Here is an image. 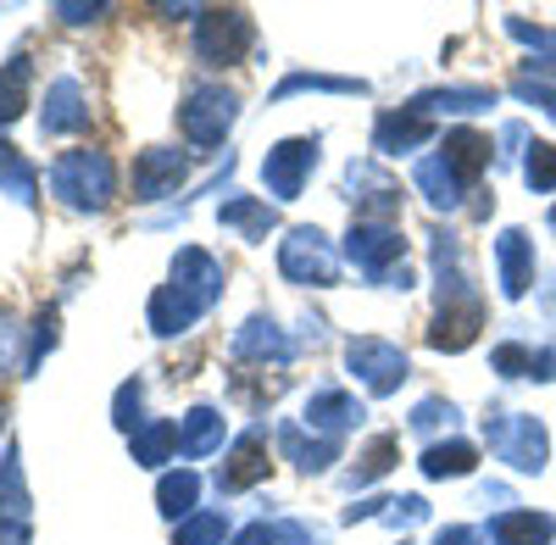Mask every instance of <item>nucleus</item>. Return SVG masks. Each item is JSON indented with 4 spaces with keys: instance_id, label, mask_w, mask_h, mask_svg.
Masks as SVG:
<instances>
[{
    "instance_id": "23",
    "label": "nucleus",
    "mask_w": 556,
    "mask_h": 545,
    "mask_svg": "<svg viewBox=\"0 0 556 545\" xmlns=\"http://www.w3.org/2000/svg\"><path fill=\"white\" fill-rule=\"evenodd\" d=\"M417 185L429 190V201H434V206H456V178L445 173V162H440V156L417 167Z\"/></svg>"
},
{
    "instance_id": "13",
    "label": "nucleus",
    "mask_w": 556,
    "mask_h": 545,
    "mask_svg": "<svg viewBox=\"0 0 556 545\" xmlns=\"http://www.w3.org/2000/svg\"><path fill=\"white\" fill-rule=\"evenodd\" d=\"M267 473V440L262 434H245L235 451H228V468L217 473V484L223 490H245V484H256Z\"/></svg>"
},
{
    "instance_id": "28",
    "label": "nucleus",
    "mask_w": 556,
    "mask_h": 545,
    "mask_svg": "<svg viewBox=\"0 0 556 545\" xmlns=\"http://www.w3.org/2000/svg\"><path fill=\"white\" fill-rule=\"evenodd\" d=\"M0 178L12 185V195H17V201H28V195H34V173L17 162V151H12V145H0Z\"/></svg>"
},
{
    "instance_id": "21",
    "label": "nucleus",
    "mask_w": 556,
    "mask_h": 545,
    "mask_svg": "<svg viewBox=\"0 0 556 545\" xmlns=\"http://www.w3.org/2000/svg\"><path fill=\"white\" fill-rule=\"evenodd\" d=\"M306 418H312V423H323V429H340V423L362 418V406H356L351 395H334V390H329V395H317V401L306 406Z\"/></svg>"
},
{
    "instance_id": "32",
    "label": "nucleus",
    "mask_w": 556,
    "mask_h": 545,
    "mask_svg": "<svg viewBox=\"0 0 556 545\" xmlns=\"http://www.w3.org/2000/svg\"><path fill=\"white\" fill-rule=\"evenodd\" d=\"M0 423H7V406H0Z\"/></svg>"
},
{
    "instance_id": "31",
    "label": "nucleus",
    "mask_w": 556,
    "mask_h": 545,
    "mask_svg": "<svg viewBox=\"0 0 556 545\" xmlns=\"http://www.w3.org/2000/svg\"><path fill=\"white\" fill-rule=\"evenodd\" d=\"M434 545H479V534H473V529H445Z\"/></svg>"
},
{
    "instance_id": "6",
    "label": "nucleus",
    "mask_w": 556,
    "mask_h": 545,
    "mask_svg": "<svg viewBox=\"0 0 556 545\" xmlns=\"http://www.w3.org/2000/svg\"><path fill=\"white\" fill-rule=\"evenodd\" d=\"M317 162V140H285L278 151H267L262 162V185L278 195V201H295L301 185H306V167Z\"/></svg>"
},
{
    "instance_id": "22",
    "label": "nucleus",
    "mask_w": 556,
    "mask_h": 545,
    "mask_svg": "<svg viewBox=\"0 0 556 545\" xmlns=\"http://www.w3.org/2000/svg\"><path fill=\"white\" fill-rule=\"evenodd\" d=\"M424 134H429L424 112H417V117H384V123H379V151H395V140H401V145H417Z\"/></svg>"
},
{
    "instance_id": "25",
    "label": "nucleus",
    "mask_w": 556,
    "mask_h": 545,
    "mask_svg": "<svg viewBox=\"0 0 556 545\" xmlns=\"http://www.w3.org/2000/svg\"><path fill=\"white\" fill-rule=\"evenodd\" d=\"M523 178L534 190H556V145H534L523 162Z\"/></svg>"
},
{
    "instance_id": "16",
    "label": "nucleus",
    "mask_w": 556,
    "mask_h": 545,
    "mask_svg": "<svg viewBox=\"0 0 556 545\" xmlns=\"http://www.w3.org/2000/svg\"><path fill=\"white\" fill-rule=\"evenodd\" d=\"M223 440V418L212 413V406H195L190 418H184V434H178V451L184 457H206V451Z\"/></svg>"
},
{
    "instance_id": "15",
    "label": "nucleus",
    "mask_w": 556,
    "mask_h": 545,
    "mask_svg": "<svg viewBox=\"0 0 556 545\" xmlns=\"http://www.w3.org/2000/svg\"><path fill=\"white\" fill-rule=\"evenodd\" d=\"M490 534H495V545H551L556 540V523L540 518V512H506Z\"/></svg>"
},
{
    "instance_id": "14",
    "label": "nucleus",
    "mask_w": 556,
    "mask_h": 545,
    "mask_svg": "<svg viewBox=\"0 0 556 545\" xmlns=\"http://www.w3.org/2000/svg\"><path fill=\"white\" fill-rule=\"evenodd\" d=\"M529 284H534L529 235H523V229H506V235H501V290H506V295H523Z\"/></svg>"
},
{
    "instance_id": "30",
    "label": "nucleus",
    "mask_w": 556,
    "mask_h": 545,
    "mask_svg": "<svg viewBox=\"0 0 556 545\" xmlns=\"http://www.w3.org/2000/svg\"><path fill=\"white\" fill-rule=\"evenodd\" d=\"M235 545H278V534H273L267 523H251V529H245V534H240Z\"/></svg>"
},
{
    "instance_id": "27",
    "label": "nucleus",
    "mask_w": 556,
    "mask_h": 545,
    "mask_svg": "<svg viewBox=\"0 0 556 545\" xmlns=\"http://www.w3.org/2000/svg\"><path fill=\"white\" fill-rule=\"evenodd\" d=\"M390 457H395V440H390V434H379L374 445L362 451V468H356V484H367V479H379V473L390 468Z\"/></svg>"
},
{
    "instance_id": "1",
    "label": "nucleus",
    "mask_w": 556,
    "mask_h": 545,
    "mask_svg": "<svg viewBox=\"0 0 556 545\" xmlns=\"http://www.w3.org/2000/svg\"><path fill=\"white\" fill-rule=\"evenodd\" d=\"M212 295H217V262L201 256V251H184L178 267H173V284L151 301V324H156V334H173V329L190 324V317H201Z\"/></svg>"
},
{
    "instance_id": "8",
    "label": "nucleus",
    "mask_w": 556,
    "mask_h": 545,
    "mask_svg": "<svg viewBox=\"0 0 556 545\" xmlns=\"http://www.w3.org/2000/svg\"><path fill=\"white\" fill-rule=\"evenodd\" d=\"M440 162H445V173L456 178V185H473V178L490 167V140L473 134V128H451L445 145H440Z\"/></svg>"
},
{
    "instance_id": "2",
    "label": "nucleus",
    "mask_w": 556,
    "mask_h": 545,
    "mask_svg": "<svg viewBox=\"0 0 556 545\" xmlns=\"http://www.w3.org/2000/svg\"><path fill=\"white\" fill-rule=\"evenodd\" d=\"M51 185L67 206L78 212H106L112 195H117V173L106 162V151H67L56 167H51Z\"/></svg>"
},
{
    "instance_id": "11",
    "label": "nucleus",
    "mask_w": 556,
    "mask_h": 545,
    "mask_svg": "<svg viewBox=\"0 0 556 545\" xmlns=\"http://www.w3.org/2000/svg\"><path fill=\"white\" fill-rule=\"evenodd\" d=\"M479 324H484V306H479V301L445 306V312L434 317V329H429V345H434V351H462V345H473Z\"/></svg>"
},
{
    "instance_id": "12",
    "label": "nucleus",
    "mask_w": 556,
    "mask_h": 545,
    "mask_svg": "<svg viewBox=\"0 0 556 545\" xmlns=\"http://www.w3.org/2000/svg\"><path fill=\"white\" fill-rule=\"evenodd\" d=\"M351 256H356L367 272H384V267L401 256V235L384 229V223H356V229H351Z\"/></svg>"
},
{
    "instance_id": "20",
    "label": "nucleus",
    "mask_w": 556,
    "mask_h": 545,
    "mask_svg": "<svg viewBox=\"0 0 556 545\" xmlns=\"http://www.w3.org/2000/svg\"><path fill=\"white\" fill-rule=\"evenodd\" d=\"M195 490H201L195 473H167L162 490H156V502H162L167 518H178V512H190V507H195Z\"/></svg>"
},
{
    "instance_id": "10",
    "label": "nucleus",
    "mask_w": 556,
    "mask_h": 545,
    "mask_svg": "<svg viewBox=\"0 0 556 545\" xmlns=\"http://www.w3.org/2000/svg\"><path fill=\"white\" fill-rule=\"evenodd\" d=\"M495 451L513 468H523V473H540L545 468V429L534 423V418H513V429L506 434H495Z\"/></svg>"
},
{
    "instance_id": "7",
    "label": "nucleus",
    "mask_w": 556,
    "mask_h": 545,
    "mask_svg": "<svg viewBox=\"0 0 556 545\" xmlns=\"http://www.w3.org/2000/svg\"><path fill=\"white\" fill-rule=\"evenodd\" d=\"M184 173H190V167H184V156L156 145V151H146V156L134 162V195L139 201H162V195H173L184 185Z\"/></svg>"
},
{
    "instance_id": "5",
    "label": "nucleus",
    "mask_w": 556,
    "mask_h": 545,
    "mask_svg": "<svg viewBox=\"0 0 556 545\" xmlns=\"http://www.w3.org/2000/svg\"><path fill=\"white\" fill-rule=\"evenodd\" d=\"M228 123H235V96H228V89H217V84L195 89V96L178 106V128L190 134L195 145H217L223 134H228Z\"/></svg>"
},
{
    "instance_id": "4",
    "label": "nucleus",
    "mask_w": 556,
    "mask_h": 545,
    "mask_svg": "<svg viewBox=\"0 0 556 545\" xmlns=\"http://www.w3.org/2000/svg\"><path fill=\"white\" fill-rule=\"evenodd\" d=\"M278 267H285V279H295V284H334L340 279V262L317 229H295L285 240V251H278Z\"/></svg>"
},
{
    "instance_id": "26",
    "label": "nucleus",
    "mask_w": 556,
    "mask_h": 545,
    "mask_svg": "<svg viewBox=\"0 0 556 545\" xmlns=\"http://www.w3.org/2000/svg\"><path fill=\"white\" fill-rule=\"evenodd\" d=\"M223 540V512H201L178 529V545H217Z\"/></svg>"
},
{
    "instance_id": "3",
    "label": "nucleus",
    "mask_w": 556,
    "mask_h": 545,
    "mask_svg": "<svg viewBox=\"0 0 556 545\" xmlns=\"http://www.w3.org/2000/svg\"><path fill=\"white\" fill-rule=\"evenodd\" d=\"M256 39V23L240 12V7H212L195 17V56L212 62V67H235Z\"/></svg>"
},
{
    "instance_id": "19",
    "label": "nucleus",
    "mask_w": 556,
    "mask_h": 545,
    "mask_svg": "<svg viewBox=\"0 0 556 545\" xmlns=\"http://www.w3.org/2000/svg\"><path fill=\"white\" fill-rule=\"evenodd\" d=\"M28 56H12L7 62V73H0V123L7 117H17L23 106H28Z\"/></svg>"
},
{
    "instance_id": "17",
    "label": "nucleus",
    "mask_w": 556,
    "mask_h": 545,
    "mask_svg": "<svg viewBox=\"0 0 556 545\" xmlns=\"http://www.w3.org/2000/svg\"><path fill=\"white\" fill-rule=\"evenodd\" d=\"M473 462H479V451H473V445H462V440H451V445H429L424 473H429V479H462Z\"/></svg>"
},
{
    "instance_id": "24",
    "label": "nucleus",
    "mask_w": 556,
    "mask_h": 545,
    "mask_svg": "<svg viewBox=\"0 0 556 545\" xmlns=\"http://www.w3.org/2000/svg\"><path fill=\"white\" fill-rule=\"evenodd\" d=\"M167 445H178V429H167V423H151L146 434L134 440V457H139V462H162V457H167Z\"/></svg>"
},
{
    "instance_id": "29",
    "label": "nucleus",
    "mask_w": 556,
    "mask_h": 545,
    "mask_svg": "<svg viewBox=\"0 0 556 545\" xmlns=\"http://www.w3.org/2000/svg\"><path fill=\"white\" fill-rule=\"evenodd\" d=\"M223 223H240V229H267L273 212H262V206H228V212H223Z\"/></svg>"
},
{
    "instance_id": "9",
    "label": "nucleus",
    "mask_w": 556,
    "mask_h": 545,
    "mask_svg": "<svg viewBox=\"0 0 556 545\" xmlns=\"http://www.w3.org/2000/svg\"><path fill=\"white\" fill-rule=\"evenodd\" d=\"M351 368H356L367 384H374V390L384 395V390H395V384H401L406 356H401L395 345H384V340H356V345H351Z\"/></svg>"
},
{
    "instance_id": "18",
    "label": "nucleus",
    "mask_w": 556,
    "mask_h": 545,
    "mask_svg": "<svg viewBox=\"0 0 556 545\" xmlns=\"http://www.w3.org/2000/svg\"><path fill=\"white\" fill-rule=\"evenodd\" d=\"M89 112L78 106V84L73 78H62L56 89H51V112H45V134H67V128H78Z\"/></svg>"
}]
</instances>
